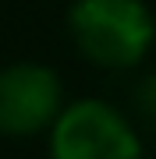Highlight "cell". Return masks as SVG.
Returning <instances> with one entry per match:
<instances>
[{
    "label": "cell",
    "mask_w": 156,
    "mask_h": 159,
    "mask_svg": "<svg viewBox=\"0 0 156 159\" xmlns=\"http://www.w3.org/2000/svg\"><path fill=\"white\" fill-rule=\"evenodd\" d=\"M68 32L82 57L110 71H128L145 60L156 39V18L145 0H75Z\"/></svg>",
    "instance_id": "obj_1"
},
{
    "label": "cell",
    "mask_w": 156,
    "mask_h": 159,
    "mask_svg": "<svg viewBox=\"0 0 156 159\" xmlns=\"http://www.w3.org/2000/svg\"><path fill=\"white\" fill-rule=\"evenodd\" d=\"M50 159H142V142L117 106L78 99L50 127Z\"/></svg>",
    "instance_id": "obj_2"
},
{
    "label": "cell",
    "mask_w": 156,
    "mask_h": 159,
    "mask_svg": "<svg viewBox=\"0 0 156 159\" xmlns=\"http://www.w3.org/2000/svg\"><path fill=\"white\" fill-rule=\"evenodd\" d=\"M64 113L57 71L43 64H11L0 71V134L29 138L53 127Z\"/></svg>",
    "instance_id": "obj_3"
},
{
    "label": "cell",
    "mask_w": 156,
    "mask_h": 159,
    "mask_svg": "<svg viewBox=\"0 0 156 159\" xmlns=\"http://www.w3.org/2000/svg\"><path fill=\"white\" fill-rule=\"evenodd\" d=\"M135 110L142 113V120L156 131V71L135 85Z\"/></svg>",
    "instance_id": "obj_4"
}]
</instances>
